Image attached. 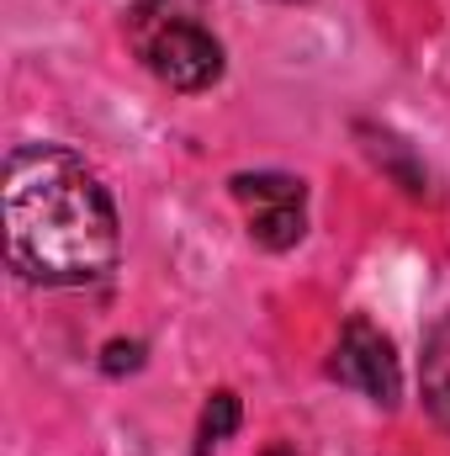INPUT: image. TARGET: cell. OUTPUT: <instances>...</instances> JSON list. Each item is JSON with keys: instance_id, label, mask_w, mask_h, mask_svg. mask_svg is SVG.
Returning a JSON list of instances; mask_svg holds the SVG:
<instances>
[{"instance_id": "obj_1", "label": "cell", "mask_w": 450, "mask_h": 456, "mask_svg": "<svg viewBox=\"0 0 450 456\" xmlns=\"http://www.w3.org/2000/svg\"><path fill=\"white\" fill-rule=\"evenodd\" d=\"M0 224L11 271L37 287L101 281L122 255V228L107 186L80 154L59 143H27L5 159Z\"/></svg>"}, {"instance_id": "obj_2", "label": "cell", "mask_w": 450, "mask_h": 456, "mask_svg": "<svg viewBox=\"0 0 450 456\" xmlns=\"http://www.w3.org/2000/svg\"><path fill=\"white\" fill-rule=\"evenodd\" d=\"M127 32L170 91H207L223 80V43L202 27V0H143L127 16Z\"/></svg>"}, {"instance_id": "obj_3", "label": "cell", "mask_w": 450, "mask_h": 456, "mask_svg": "<svg viewBox=\"0 0 450 456\" xmlns=\"http://www.w3.org/2000/svg\"><path fill=\"white\" fill-rule=\"evenodd\" d=\"M329 371H334V382L355 387V393H366V398L382 403V409L398 403V387H403V377H398V355H392V340H387L371 319H350V324L339 330Z\"/></svg>"}, {"instance_id": "obj_4", "label": "cell", "mask_w": 450, "mask_h": 456, "mask_svg": "<svg viewBox=\"0 0 450 456\" xmlns=\"http://www.w3.org/2000/svg\"><path fill=\"white\" fill-rule=\"evenodd\" d=\"M233 197L249 208V233L265 249H292L308 228V191L292 175H233Z\"/></svg>"}, {"instance_id": "obj_5", "label": "cell", "mask_w": 450, "mask_h": 456, "mask_svg": "<svg viewBox=\"0 0 450 456\" xmlns=\"http://www.w3.org/2000/svg\"><path fill=\"white\" fill-rule=\"evenodd\" d=\"M419 393L435 425L450 430V314L424 335V355H419Z\"/></svg>"}, {"instance_id": "obj_6", "label": "cell", "mask_w": 450, "mask_h": 456, "mask_svg": "<svg viewBox=\"0 0 450 456\" xmlns=\"http://www.w3.org/2000/svg\"><path fill=\"white\" fill-rule=\"evenodd\" d=\"M233 430H238V398L233 393H213L207 409H202V425H197V452L207 456L213 446H223Z\"/></svg>"}, {"instance_id": "obj_7", "label": "cell", "mask_w": 450, "mask_h": 456, "mask_svg": "<svg viewBox=\"0 0 450 456\" xmlns=\"http://www.w3.org/2000/svg\"><path fill=\"white\" fill-rule=\"evenodd\" d=\"M138 361H143V345H138V340H127V345L117 340V345H107V371H122V366L133 371Z\"/></svg>"}]
</instances>
